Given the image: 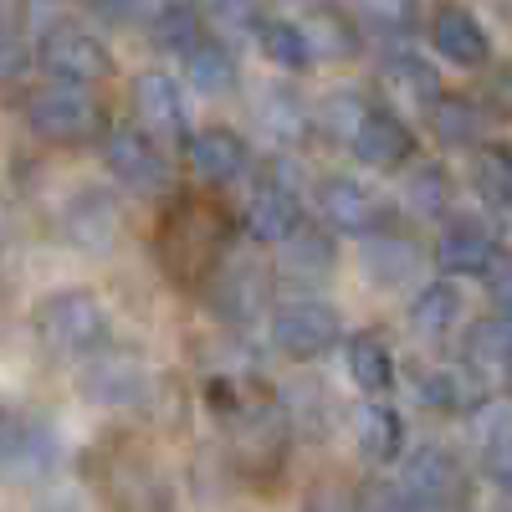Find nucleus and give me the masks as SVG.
<instances>
[{
    "instance_id": "obj_16",
    "label": "nucleus",
    "mask_w": 512,
    "mask_h": 512,
    "mask_svg": "<svg viewBox=\"0 0 512 512\" xmlns=\"http://www.w3.org/2000/svg\"><path fill=\"white\" fill-rule=\"evenodd\" d=\"M492 236L477 226V221H456L441 241H436V267L446 277H482L487 262H492Z\"/></svg>"
},
{
    "instance_id": "obj_18",
    "label": "nucleus",
    "mask_w": 512,
    "mask_h": 512,
    "mask_svg": "<svg viewBox=\"0 0 512 512\" xmlns=\"http://www.w3.org/2000/svg\"><path fill=\"white\" fill-rule=\"evenodd\" d=\"M431 128L446 149H477L482 134H487V113L477 98H436L431 103Z\"/></svg>"
},
{
    "instance_id": "obj_43",
    "label": "nucleus",
    "mask_w": 512,
    "mask_h": 512,
    "mask_svg": "<svg viewBox=\"0 0 512 512\" xmlns=\"http://www.w3.org/2000/svg\"><path fill=\"white\" fill-rule=\"evenodd\" d=\"M507 492H512V487H507Z\"/></svg>"
},
{
    "instance_id": "obj_9",
    "label": "nucleus",
    "mask_w": 512,
    "mask_h": 512,
    "mask_svg": "<svg viewBox=\"0 0 512 512\" xmlns=\"http://www.w3.org/2000/svg\"><path fill=\"white\" fill-rule=\"evenodd\" d=\"M62 231H67V241H72L77 251L103 256V251L118 246L123 210H118V200H113L108 190H77L72 205L62 210Z\"/></svg>"
},
{
    "instance_id": "obj_1",
    "label": "nucleus",
    "mask_w": 512,
    "mask_h": 512,
    "mask_svg": "<svg viewBox=\"0 0 512 512\" xmlns=\"http://www.w3.org/2000/svg\"><path fill=\"white\" fill-rule=\"evenodd\" d=\"M36 333L47 338L57 354L88 359L108 344V313H103V303L93 292L67 287V292H52L47 303L36 308Z\"/></svg>"
},
{
    "instance_id": "obj_23",
    "label": "nucleus",
    "mask_w": 512,
    "mask_h": 512,
    "mask_svg": "<svg viewBox=\"0 0 512 512\" xmlns=\"http://www.w3.org/2000/svg\"><path fill=\"white\" fill-rule=\"evenodd\" d=\"M200 31H205V16L185 6V0H159V11L149 16V41L169 57H185L195 41H205Z\"/></svg>"
},
{
    "instance_id": "obj_20",
    "label": "nucleus",
    "mask_w": 512,
    "mask_h": 512,
    "mask_svg": "<svg viewBox=\"0 0 512 512\" xmlns=\"http://www.w3.org/2000/svg\"><path fill=\"white\" fill-rule=\"evenodd\" d=\"M364 277L374 287H400L410 277H420V251L405 236H374L364 241Z\"/></svg>"
},
{
    "instance_id": "obj_39",
    "label": "nucleus",
    "mask_w": 512,
    "mask_h": 512,
    "mask_svg": "<svg viewBox=\"0 0 512 512\" xmlns=\"http://www.w3.org/2000/svg\"><path fill=\"white\" fill-rule=\"evenodd\" d=\"M103 11L113 21H149L159 11V0H103Z\"/></svg>"
},
{
    "instance_id": "obj_24",
    "label": "nucleus",
    "mask_w": 512,
    "mask_h": 512,
    "mask_svg": "<svg viewBox=\"0 0 512 512\" xmlns=\"http://www.w3.org/2000/svg\"><path fill=\"white\" fill-rule=\"evenodd\" d=\"M256 47H262V57L282 72H308L313 67V47H308V31L297 21H262L256 26Z\"/></svg>"
},
{
    "instance_id": "obj_25",
    "label": "nucleus",
    "mask_w": 512,
    "mask_h": 512,
    "mask_svg": "<svg viewBox=\"0 0 512 512\" xmlns=\"http://www.w3.org/2000/svg\"><path fill=\"white\" fill-rule=\"evenodd\" d=\"M461 318V292L451 282H431V287H420L415 292V303H410V328L420 338H441L451 333Z\"/></svg>"
},
{
    "instance_id": "obj_19",
    "label": "nucleus",
    "mask_w": 512,
    "mask_h": 512,
    "mask_svg": "<svg viewBox=\"0 0 512 512\" xmlns=\"http://www.w3.org/2000/svg\"><path fill=\"white\" fill-rule=\"evenodd\" d=\"M185 77H190V88L205 93V98H226L236 88V57L226 41H195V47L185 52Z\"/></svg>"
},
{
    "instance_id": "obj_2",
    "label": "nucleus",
    "mask_w": 512,
    "mask_h": 512,
    "mask_svg": "<svg viewBox=\"0 0 512 512\" xmlns=\"http://www.w3.org/2000/svg\"><path fill=\"white\" fill-rule=\"evenodd\" d=\"M303 175H297L292 159H272L262 169V180L251 185V200H246V236L251 241H267V246H282L287 236L303 231V195H297Z\"/></svg>"
},
{
    "instance_id": "obj_4",
    "label": "nucleus",
    "mask_w": 512,
    "mask_h": 512,
    "mask_svg": "<svg viewBox=\"0 0 512 512\" xmlns=\"http://www.w3.org/2000/svg\"><path fill=\"white\" fill-rule=\"evenodd\" d=\"M272 349L287 359H323L338 338H344V323H338V308L323 303V297H292V303L272 308Z\"/></svg>"
},
{
    "instance_id": "obj_33",
    "label": "nucleus",
    "mask_w": 512,
    "mask_h": 512,
    "mask_svg": "<svg viewBox=\"0 0 512 512\" xmlns=\"http://www.w3.org/2000/svg\"><path fill=\"white\" fill-rule=\"evenodd\" d=\"M359 6L379 36H410L420 21V0H359Z\"/></svg>"
},
{
    "instance_id": "obj_38",
    "label": "nucleus",
    "mask_w": 512,
    "mask_h": 512,
    "mask_svg": "<svg viewBox=\"0 0 512 512\" xmlns=\"http://www.w3.org/2000/svg\"><path fill=\"white\" fill-rule=\"evenodd\" d=\"M364 512H425V507H420L415 497H405L400 487H379V492L369 497V507H364Z\"/></svg>"
},
{
    "instance_id": "obj_15",
    "label": "nucleus",
    "mask_w": 512,
    "mask_h": 512,
    "mask_svg": "<svg viewBox=\"0 0 512 512\" xmlns=\"http://www.w3.org/2000/svg\"><path fill=\"white\" fill-rule=\"evenodd\" d=\"M134 98H139V113L149 128H159L164 139H190V118H185V98L175 88V77L169 72H144L134 82Z\"/></svg>"
},
{
    "instance_id": "obj_8",
    "label": "nucleus",
    "mask_w": 512,
    "mask_h": 512,
    "mask_svg": "<svg viewBox=\"0 0 512 512\" xmlns=\"http://www.w3.org/2000/svg\"><path fill=\"white\" fill-rule=\"evenodd\" d=\"M267 297H272V277L246 262V256H231V262H221L216 272H210V308H216L226 323H251L267 313Z\"/></svg>"
},
{
    "instance_id": "obj_21",
    "label": "nucleus",
    "mask_w": 512,
    "mask_h": 512,
    "mask_svg": "<svg viewBox=\"0 0 512 512\" xmlns=\"http://www.w3.org/2000/svg\"><path fill=\"white\" fill-rule=\"evenodd\" d=\"M354 436H359V456H364V461H395V456L405 451V425H400V415H395L390 405H379V400L359 405Z\"/></svg>"
},
{
    "instance_id": "obj_28",
    "label": "nucleus",
    "mask_w": 512,
    "mask_h": 512,
    "mask_svg": "<svg viewBox=\"0 0 512 512\" xmlns=\"http://www.w3.org/2000/svg\"><path fill=\"white\" fill-rule=\"evenodd\" d=\"M472 190L482 195V205H512V149L482 144V154L472 159Z\"/></svg>"
},
{
    "instance_id": "obj_14",
    "label": "nucleus",
    "mask_w": 512,
    "mask_h": 512,
    "mask_svg": "<svg viewBox=\"0 0 512 512\" xmlns=\"http://www.w3.org/2000/svg\"><path fill=\"white\" fill-rule=\"evenodd\" d=\"M82 390H88L98 405H128L144 395V364L134 354H88V369H82Z\"/></svg>"
},
{
    "instance_id": "obj_37",
    "label": "nucleus",
    "mask_w": 512,
    "mask_h": 512,
    "mask_svg": "<svg viewBox=\"0 0 512 512\" xmlns=\"http://www.w3.org/2000/svg\"><path fill=\"white\" fill-rule=\"evenodd\" d=\"M21 31H16V21L6 16V11H0V77H11L16 67H21Z\"/></svg>"
},
{
    "instance_id": "obj_34",
    "label": "nucleus",
    "mask_w": 512,
    "mask_h": 512,
    "mask_svg": "<svg viewBox=\"0 0 512 512\" xmlns=\"http://www.w3.org/2000/svg\"><path fill=\"white\" fill-rule=\"evenodd\" d=\"M262 21L267 16H262L256 0H210V26L226 31V36H251Z\"/></svg>"
},
{
    "instance_id": "obj_17",
    "label": "nucleus",
    "mask_w": 512,
    "mask_h": 512,
    "mask_svg": "<svg viewBox=\"0 0 512 512\" xmlns=\"http://www.w3.org/2000/svg\"><path fill=\"white\" fill-rule=\"evenodd\" d=\"M415 390H420L425 405L441 410V415H472V410H482V400H487L472 369H431V374H420Z\"/></svg>"
},
{
    "instance_id": "obj_3",
    "label": "nucleus",
    "mask_w": 512,
    "mask_h": 512,
    "mask_svg": "<svg viewBox=\"0 0 512 512\" xmlns=\"http://www.w3.org/2000/svg\"><path fill=\"white\" fill-rule=\"evenodd\" d=\"M26 123L36 139L47 144H82L103 128V108L82 93V88H67V82H47L26 98Z\"/></svg>"
},
{
    "instance_id": "obj_32",
    "label": "nucleus",
    "mask_w": 512,
    "mask_h": 512,
    "mask_svg": "<svg viewBox=\"0 0 512 512\" xmlns=\"http://www.w3.org/2000/svg\"><path fill=\"white\" fill-rule=\"evenodd\" d=\"M303 31H308L313 57H318V52H328V57H354V52H359V36H354L349 16H338V11H318L313 26H303Z\"/></svg>"
},
{
    "instance_id": "obj_35",
    "label": "nucleus",
    "mask_w": 512,
    "mask_h": 512,
    "mask_svg": "<svg viewBox=\"0 0 512 512\" xmlns=\"http://www.w3.org/2000/svg\"><path fill=\"white\" fill-rule=\"evenodd\" d=\"M482 472L497 482V487H512V425L502 436H487L482 446Z\"/></svg>"
},
{
    "instance_id": "obj_26",
    "label": "nucleus",
    "mask_w": 512,
    "mask_h": 512,
    "mask_svg": "<svg viewBox=\"0 0 512 512\" xmlns=\"http://www.w3.org/2000/svg\"><path fill=\"white\" fill-rule=\"evenodd\" d=\"M384 82H390L395 93H405L410 103H425V108L441 98V72L415 52H400V57L384 62Z\"/></svg>"
},
{
    "instance_id": "obj_6",
    "label": "nucleus",
    "mask_w": 512,
    "mask_h": 512,
    "mask_svg": "<svg viewBox=\"0 0 512 512\" xmlns=\"http://www.w3.org/2000/svg\"><path fill=\"white\" fill-rule=\"evenodd\" d=\"M103 164H108V175H113L128 195H164V185H169V159H164V149L144 134L139 123L108 128Z\"/></svg>"
},
{
    "instance_id": "obj_5",
    "label": "nucleus",
    "mask_w": 512,
    "mask_h": 512,
    "mask_svg": "<svg viewBox=\"0 0 512 512\" xmlns=\"http://www.w3.org/2000/svg\"><path fill=\"white\" fill-rule=\"evenodd\" d=\"M400 492L415 497L425 512H466V502H472V482H466L461 461L441 446H415L405 456Z\"/></svg>"
},
{
    "instance_id": "obj_27",
    "label": "nucleus",
    "mask_w": 512,
    "mask_h": 512,
    "mask_svg": "<svg viewBox=\"0 0 512 512\" xmlns=\"http://www.w3.org/2000/svg\"><path fill=\"white\" fill-rule=\"evenodd\" d=\"M451 175H446V169L441 164H415L410 169V175H405V205L415 210V216H446V210H451Z\"/></svg>"
},
{
    "instance_id": "obj_31",
    "label": "nucleus",
    "mask_w": 512,
    "mask_h": 512,
    "mask_svg": "<svg viewBox=\"0 0 512 512\" xmlns=\"http://www.w3.org/2000/svg\"><path fill=\"white\" fill-rule=\"evenodd\" d=\"M262 123H267V134H272L277 144H303V139H308V128H313L308 108L297 103L292 93H267V113H262Z\"/></svg>"
},
{
    "instance_id": "obj_7",
    "label": "nucleus",
    "mask_w": 512,
    "mask_h": 512,
    "mask_svg": "<svg viewBox=\"0 0 512 512\" xmlns=\"http://www.w3.org/2000/svg\"><path fill=\"white\" fill-rule=\"evenodd\" d=\"M36 62L52 82H67V88H88V82L113 77V52L77 26H52L36 47Z\"/></svg>"
},
{
    "instance_id": "obj_11",
    "label": "nucleus",
    "mask_w": 512,
    "mask_h": 512,
    "mask_svg": "<svg viewBox=\"0 0 512 512\" xmlns=\"http://www.w3.org/2000/svg\"><path fill=\"white\" fill-rule=\"evenodd\" d=\"M354 154H359V164H369V169H400L410 154H415V134H410V123L405 118H395L390 108H369V113H359V123H354Z\"/></svg>"
},
{
    "instance_id": "obj_22",
    "label": "nucleus",
    "mask_w": 512,
    "mask_h": 512,
    "mask_svg": "<svg viewBox=\"0 0 512 512\" xmlns=\"http://www.w3.org/2000/svg\"><path fill=\"white\" fill-rule=\"evenodd\" d=\"M349 374H354V384H359L369 400L390 395V384H395V354H390V344H384L379 333H354L349 338Z\"/></svg>"
},
{
    "instance_id": "obj_42",
    "label": "nucleus",
    "mask_w": 512,
    "mask_h": 512,
    "mask_svg": "<svg viewBox=\"0 0 512 512\" xmlns=\"http://www.w3.org/2000/svg\"><path fill=\"white\" fill-rule=\"evenodd\" d=\"M308 6H323V0H308Z\"/></svg>"
},
{
    "instance_id": "obj_13",
    "label": "nucleus",
    "mask_w": 512,
    "mask_h": 512,
    "mask_svg": "<svg viewBox=\"0 0 512 512\" xmlns=\"http://www.w3.org/2000/svg\"><path fill=\"white\" fill-rule=\"evenodd\" d=\"M431 47L456 67H482L487 62V31L466 6L446 0V6H436V16H431Z\"/></svg>"
},
{
    "instance_id": "obj_12",
    "label": "nucleus",
    "mask_w": 512,
    "mask_h": 512,
    "mask_svg": "<svg viewBox=\"0 0 512 512\" xmlns=\"http://www.w3.org/2000/svg\"><path fill=\"white\" fill-rule=\"evenodd\" d=\"M318 210H323V221L333 231L369 236L374 231V216H379V200L354 175H328V180H318Z\"/></svg>"
},
{
    "instance_id": "obj_36",
    "label": "nucleus",
    "mask_w": 512,
    "mask_h": 512,
    "mask_svg": "<svg viewBox=\"0 0 512 512\" xmlns=\"http://www.w3.org/2000/svg\"><path fill=\"white\" fill-rule=\"evenodd\" d=\"M303 512H364V502H359L349 487H333V482H323V487H313V492H308Z\"/></svg>"
},
{
    "instance_id": "obj_29",
    "label": "nucleus",
    "mask_w": 512,
    "mask_h": 512,
    "mask_svg": "<svg viewBox=\"0 0 512 512\" xmlns=\"http://www.w3.org/2000/svg\"><path fill=\"white\" fill-rule=\"evenodd\" d=\"M507 354H512V318L507 313L477 318L472 328H466V364H472V369L507 364Z\"/></svg>"
},
{
    "instance_id": "obj_30",
    "label": "nucleus",
    "mask_w": 512,
    "mask_h": 512,
    "mask_svg": "<svg viewBox=\"0 0 512 512\" xmlns=\"http://www.w3.org/2000/svg\"><path fill=\"white\" fill-rule=\"evenodd\" d=\"M287 246V272L292 277H303V282H323V277H333V241L323 236V231H297V236H287L282 241Z\"/></svg>"
},
{
    "instance_id": "obj_41",
    "label": "nucleus",
    "mask_w": 512,
    "mask_h": 512,
    "mask_svg": "<svg viewBox=\"0 0 512 512\" xmlns=\"http://www.w3.org/2000/svg\"><path fill=\"white\" fill-rule=\"evenodd\" d=\"M507 384H512V354H507Z\"/></svg>"
},
{
    "instance_id": "obj_10",
    "label": "nucleus",
    "mask_w": 512,
    "mask_h": 512,
    "mask_svg": "<svg viewBox=\"0 0 512 512\" xmlns=\"http://www.w3.org/2000/svg\"><path fill=\"white\" fill-rule=\"evenodd\" d=\"M185 154H190V169L205 185H231V180L246 175V164H251L246 139L236 134V128H226V123H210V128H200V134H190Z\"/></svg>"
},
{
    "instance_id": "obj_40",
    "label": "nucleus",
    "mask_w": 512,
    "mask_h": 512,
    "mask_svg": "<svg viewBox=\"0 0 512 512\" xmlns=\"http://www.w3.org/2000/svg\"><path fill=\"white\" fill-rule=\"evenodd\" d=\"M16 431H21V420H11L6 410H0V466L11 461V446H16Z\"/></svg>"
}]
</instances>
